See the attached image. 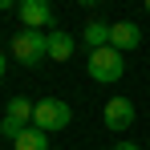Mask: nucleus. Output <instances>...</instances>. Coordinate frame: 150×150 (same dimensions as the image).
I'll return each instance as SVG.
<instances>
[{"label": "nucleus", "mask_w": 150, "mask_h": 150, "mask_svg": "<svg viewBox=\"0 0 150 150\" xmlns=\"http://www.w3.org/2000/svg\"><path fill=\"white\" fill-rule=\"evenodd\" d=\"M12 57H16L21 65L45 61V57H49V37H45L41 28H21V33L12 37Z\"/></svg>", "instance_id": "1"}, {"label": "nucleus", "mask_w": 150, "mask_h": 150, "mask_svg": "<svg viewBox=\"0 0 150 150\" xmlns=\"http://www.w3.org/2000/svg\"><path fill=\"white\" fill-rule=\"evenodd\" d=\"M89 77L93 81H101V85H110V81H118V77L126 73V61H122V53L114 49V45H105V49H93L89 53Z\"/></svg>", "instance_id": "2"}, {"label": "nucleus", "mask_w": 150, "mask_h": 150, "mask_svg": "<svg viewBox=\"0 0 150 150\" xmlns=\"http://www.w3.org/2000/svg\"><path fill=\"white\" fill-rule=\"evenodd\" d=\"M69 122H73V110H69L65 101H57V98L37 101V110H33V126H37V130H45V134H53V130H65Z\"/></svg>", "instance_id": "3"}, {"label": "nucleus", "mask_w": 150, "mask_h": 150, "mask_svg": "<svg viewBox=\"0 0 150 150\" xmlns=\"http://www.w3.org/2000/svg\"><path fill=\"white\" fill-rule=\"evenodd\" d=\"M33 110H37V105L28 98H12L8 101V114L0 118V134H4V138H21L28 126H33Z\"/></svg>", "instance_id": "4"}, {"label": "nucleus", "mask_w": 150, "mask_h": 150, "mask_svg": "<svg viewBox=\"0 0 150 150\" xmlns=\"http://www.w3.org/2000/svg\"><path fill=\"white\" fill-rule=\"evenodd\" d=\"M134 118H138V110H134V101H130V98H110V101H105V110H101L105 130H130Z\"/></svg>", "instance_id": "5"}, {"label": "nucleus", "mask_w": 150, "mask_h": 150, "mask_svg": "<svg viewBox=\"0 0 150 150\" xmlns=\"http://www.w3.org/2000/svg\"><path fill=\"white\" fill-rule=\"evenodd\" d=\"M16 8H21L25 28H45V25H53V8H49V0H21Z\"/></svg>", "instance_id": "6"}, {"label": "nucleus", "mask_w": 150, "mask_h": 150, "mask_svg": "<svg viewBox=\"0 0 150 150\" xmlns=\"http://www.w3.org/2000/svg\"><path fill=\"white\" fill-rule=\"evenodd\" d=\"M110 45H114L118 53H126V49H138V45H142V28L134 25V21H114Z\"/></svg>", "instance_id": "7"}, {"label": "nucleus", "mask_w": 150, "mask_h": 150, "mask_svg": "<svg viewBox=\"0 0 150 150\" xmlns=\"http://www.w3.org/2000/svg\"><path fill=\"white\" fill-rule=\"evenodd\" d=\"M110 33H114L110 21H89V25H85V45H89V53L105 49V45H110Z\"/></svg>", "instance_id": "8"}, {"label": "nucleus", "mask_w": 150, "mask_h": 150, "mask_svg": "<svg viewBox=\"0 0 150 150\" xmlns=\"http://www.w3.org/2000/svg\"><path fill=\"white\" fill-rule=\"evenodd\" d=\"M12 150H49V134L37 130V126H28L21 138H12Z\"/></svg>", "instance_id": "9"}, {"label": "nucleus", "mask_w": 150, "mask_h": 150, "mask_svg": "<svg viewBox=\"0 0 150 150\" xmlns=\"http://www.w3.org/2000/svg\"><path fill=\"white\" fill-rule=\"evenodd\" d=\"M49 57L53 61H69L73 57V37L69 33H49Z\"/></svg>", "instance_id": "10"}, {"label": "nucleus", "mask_w": 150, "mask_h": 150, "mask_svg": "<svg viewBox=\"0 0 150 150\" xmlns=\"http://www.w3.org/2000/svg\"><path fill=\"white\" fill-rule=\"evenodd\" d=\"M12 4H21V0H0V12H8Z\"/></svg>", "instance_id": "11"}, {"label": "nucleus", "mask_w": 150, "mask_h": 150, "mask_svg": "<svg viewBox=\"0 0 150 150\" xmlns=\"http://www.w3.org/2000/svg\"><path fill=\"white\" fill-rule=\"evenodd\" d=\"M114 150H138V146H134V142H118Z\"/></svg>", "instance_id": "12"}, {"label": "nucleus", "mask_w": 150, "mask_h": 150, "mask_svg": "<svg viewBox=\"0 0 150 150\" xmlns=\"http://www.w3.org/2000/svg\"><path fill=\"white\" fill-rule=\"evenodd\" d=\"M77 4H85V8H89V4H98V0H77Z\"/></svg>", "instance_id": "13"}, {"label": "nucleus", "mask_w": 150, "mask_h": 150, "mask_svg": "<svg viewBox=\"0 0 150 150\" xmlns=\"http://www.w3.org/2000/svg\"><path fill=\"white\" fill-rule=\"evenodd\" d=\"M0 77H4V53H0Z\"/></svg>", "instance_id": "14"}, {"label": "nucleus", "mask_w": 150, "mask_h": 150, "mask_svg": "<svg viewBox=\"0 0 150 150\" xmlns=\"http://www.w3.org/2000/svg\"><path fill=\"white\" fill-rule=\"evenodd\" d=\"M146 12H150V0H146Z\"/></svg>", "instance_id": "15"}]
</instances>
